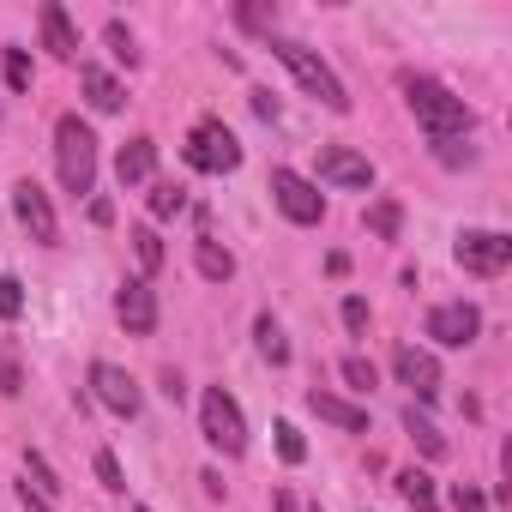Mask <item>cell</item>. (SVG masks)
Wrapping results in <instances>:
<instances>
[{"mask_svg":"<svg viewBox=\"0 0 512 512\" xmlns=\"http://www.w3.org/2000/svg\"><path fill=\"white\" fill-rule=\"evenodd\" d=\"M79 85H85V103H91L97 115H115V109L127 103L121 79H115V73H103V67H85V73H79Z\"/></svg>","mask_w":512,"mask_h":512,"instance_id":"cell-17","label":"cell"},{"mask_svg":"<svg viewBox=\"0 0 512 512\" xmlns=\"http://www.w3.org/2000/svg\"><path fill=\"white\" fill-rule=\"evenodd\" d=\"M253 115H266V121H278V97H272V91H253Z\"/></svg>","mask_w":512,"mask_h":512,"instance_id":"cell-37","label":"cell"},{"mask_svg":"<svg viewBox=\"0 0 512 512\" xmlns=\"http://www.w3.org/2000/svg\"><path fill=\"white\" fill-rule=\"evenodd\" d=\"M25 314V284L0 272V320H19Z\"/></svg>","mask_w":512,"mask_h":512,"instance_id":"cell-32","label":"cell"},{"mask_svg":"<svg viewBox=\"0 0 512 512\" xmlns=\"http://www.w3.org/2000/svg\"><path fill=\"white\" fill-rule=\"evenodd\" d=\"M272 506H278V512H302V506H296V494H290V488H278V494H272Z\"/></svg>","mask_w":512,"mask_h":512,"instance_id":"cell-39","label":"cell"},{"mask_svg":"<svg viewBox=\"0 0 512 512\" xmlns=\"http://www.w3.org/2000/svg\"><path fill=\"white\" fill-rule=\"evenodd\" d=\"M404 103H410V115L428 127V139H470V127H476L470 103H464V97H452L440 79L404 73Z\"/></svg>","mask_w":512,"mask_h":512,"instance_id":"cell-1","label":"cell"},{"mask_svg":"<svg viewBox=\"0 0 512 512\" xmlns=\"http://www.w3.org/2000/svg\"><path fill=\"white\" fill-rule=\"evenodd\" d=\"M115 320H121L133 338H151V332H157V296H151L145 278L121 284V296H115Z\"/></svg>","mask_w":512,"mask_h":512,"instance_id":"cell-12","label":"cell"},{"mask_svg":"<svg viewBox=\"0 0 512 512\" xmlns=\"http://www.w3.org/2000/svg\"><path fill=\"white\" fill-rule=\"evenodd\" d=\"M13 217L25 223V235H31L37 247H55V241H61L55 205H49V193H43L37 181H13Z\"/></svg>","mask_w":512,"mask_h":512,"instance_id":"cell-8","label":"cell"},{"mask_svg":"<svg viewBox=\"0 0 512 512\" xmlns=\"http://www.w3.org/2000/svg\"><path fill=\"white\" fill-rule=\"evenodd\" d=\"M199 434L223 452V458H235L241 446H247V422H241V404L223 392V386H211L205 398H199Z\"/></svg>","mask_w":512,"mask_h":512,"instance_id":"cell-4","label":"cell"},{"mask_svg":"<svg viewBox=\"0 0 512 512\" xmlns=\"http://www.w3.org/2000/svg\"><path fill=\"white\" fill-rule=\"evenodd\" d=\"M368 229H374L380 241H398V229H404V211H398V199H374V205H368Z\"/></svg>","mask_w":512,"mask_h":512,"instance_id":"cell-23","label":"cell"},{"mask_svg":"<svg viewBox=\"0 0 512 512\" xmlns=\"http://www.w3.org/2000/svg\"><path fill=\"white\" fill-rule=\"evenodd\" d=\"M434 157H440V163H446V169H458V163H470V157H476V151H470V145H464V139H434Z\"/></svg>","mask_w":512,"mask_h":512,"instance_id":"cell-34","label":"cell"},{"mask_svg":"<svg viewBox=\"0 0 512 512\" xmlns=\"http://www.w3.org/2000/svg\"><path fill=\"white\" fill-rule=\"evenodd\" d=\"M193 266H199L205 284H229V278H235V253L217 247L211 235H199V241H193Z\"/></svg>","mask_w":512,"mask_h":512,"instance_id":"cell-18","label":"cell"},{"mask_svg":"<svg viewBox=\"0 0 512 512\" xmlns=\"http://www.w3.org/2000/svg\"><path fill=\"white\" fill-rule=\"evenodd\" d=\"M25 482H37V494H43L49 506L61 500V476L49 470V458H43V452H25Z\"/></svg>","mask_w":512,"mask_h":512,"instance_id":"cell-24","label":"cell"},{"mask_svg":"<svg viewBox=\"0 0 512 512\" xmlns=\"http://www.w3.org/2000/svg\"><path fill=\"white\" fill-rule=\"evenodd\" d=\"M127 241H133V253H139V266H145V272H163V235H157L151 223H133Z\"/></svg>","mask_w":512,"mask_h":512,"instance_id":"cell-22","label":"cell"},{"mask_svg":"<svg viewBox=\"0 0 512 512\" xmlns=\"http://www.w3.org/2000/svg\"><path fill=\"white\" fill-rule=\"evenodd\" d=\"M368 320H374V314H368V302H362V296H344V326H350L356 338L368 332Z\"/></svg>","mask_w":512,"mask_h":512,"instance_id":"cell-35","label":"cell"},{"mask_svg":"<svg viewBox=\"0 0 512 512\" xmlns=\"http://www.w3.org/2000/svg\"><path fill=\"white\" fill-rule=\"evenodd\" d=\"M253 338H260V356H266L272 368H284V362H290V338H284V326H278L272 314L253 320Z\"/></svg>","mask_w":512,"mask_h":512,"instance_id":"cell-20","label":"cell"},{"mask_svg":"<svg viewBox=\"0 0 512 512\" xmlns=\"http://www.w3.org/2000/svg\"><path fill=\"white\" fill-rule=\"evenodd\" d=\"M392 374H398L416 398H434V392H440V362H434L428 350H416V344H404V350L392 356Z\"/></svg>","mask_w":512,"mask_h":512,"instance_id":"cell-13","label":"cell"},{"mask_svg":"<svg viewBox=\"0 0 512 512\" xmlns=\"http://www.w3.org/2000/svg\"><path fill=\"white\" fill-rule=\"evenodd\" d=\"M308 410L320 416V422H332V428H344V434H368V410L362 404H350V398H338V392H308Z\"/></svg>","mask_w":512,"mask_h":512,"instance_id":"cell-15","label":"cell"},{"mask_svg":"<svg viewBox=\"0 0 512 512\" xmlns=\"http://www.w3.org/2000/svg\"><path fill=\"white\" fill-rule=\"evenodd\" d=\"M19 500H25V512H55V506H49V500H43V494H37V488H31V482H25V488H19Z\"/></svg>","mask_w":512,"mask_h":512,"instance_id":"cell-38","label":"cell"},{"mask_svg":"<svg viewBox=\"0 0 512 512\" xmlns=\"http://www.w3.org/2000/svg\"><path fill=\"white\" fill-rule=\"evenodd\" d=\"M181 157H187L193 169H205V175H229V169L241 163V145H235V133H229L223 121H199V127L187 133Z\"/></svg>","mask_w":512,"mask_h":512,"instance_id":"cell-5","label":"cell"},{"mask_svg":"<svg viewBox=\"0 0 512 512\" xmlns=\"http://www.w3.org/2000/svg\"><path fill=\"white\" fill-rule=\"evenodd\" d=\"M428 338L446 344V350H464V344L482 338V314H476L470 302H440V308L428 314Z\"/></svg>","mask_w":512,"mask_h":512,"instance_id":"cell-9","label":"cell"},{"mask_svg":"<svg viewBox=\"0 0 512 512\" xmlns=\"http://www.w3.org/2000/svg\"><path fill=\"white\" fill-rule=\"evenodd\" d=\"M181 205H187V193L175 187V181H157L151 187V217L163 223V217H181Z\"/></svg>","mask_w":512,"mask_h":512,"instance_id":"cell-27","label":"cell"},{"mask_svg":"<svg viewBox=\"0 0 512 512\" xmlns=\"http://www.w3.org/2000/svg\"><path fill=\"white\" fill-rule=\"evenodd\" d=\"M103 43H109V55H115V61H127V67L139 61V49H133V31H127L121 19H109V25H103Z\"/></svg>","mask_w":512,"mask_h":512,"instance_id":"cell-30","label":"cell"},{"mask_svg":"<svg viewBox=\"0 0 512 512\" xmlns=\"http://www.w3.org/2000/svg\"><path fill=\"white\" fill-rule=\"evenodd\" d=\"M235 19H241V31H266V37H272V25H278V7H260V0H241V7H235Z\"/></svg>","mask_w":512,"mask_h":512,"instance_id":"cell-29","label":"cell"},{"mask_svg":"<svg viewBox=\"0 0 512 512\" xmlns=\"http://www.w3.org/2000/svg\"><path fill=\"white\" fill-rule=\"evenodd\" d=\"M272 55H278V61H284L290 73H296V85H302L308 97H320V103H326L332 115H350V91L338 85V73H332V67H326V61H320L314 49H302V43L278 37V43H272Z\"/></svg>","mask_w":512,"mask_h":512,"instance_id":"cell-3","label":"cell"},{"mask_svg":"<svg viewBox=\"0 0 512 512\" xmlns=\"http://www.w3.org/2000/svg\"><path fill=\"white\" fill-rule=\"evenodd\" d=\"M25 392V362H19V350L0 338V398H19Z\"/></svg>","mask_w":512,"mask_h":512,"instance_id":"cell-25","label":"cell"},{"mask_svg":"<svg viewBox=\"0 0 512 512\" xmlns=\"http://www.w3.org/2000/svg\"><path fill=\"white\" fill-rule=\"evenodd\" d=\"M272 434H278V452H284V464H302V458H308V440H302L290 422H278Z\"/></svg>","mask_w":512,"mask_h":512,"instance_id":"cell-33","label":"cell"},{"mask_svg":"<svg viewBox=\"0 0 512 512\" xmlns=\"http://www.w3.org/2000/svg\"><path fill=\"white\" fill-rule=\"evenodd\" d=\"M272 199H278V211L290 217V223H320L326 217V193L308 181V175H296V169H272Z\"/></svg>","mask_w":512,"mask_h":512,"instance_id":"cell-7","label":"cell"},{"mask_svg":"<svg viewBox=\"0 0 512 512\" xmlns=\"http://www.w3.org/2000/svg\"><path fill=\"white\" fill-rule=\"evenodd\" d=\"M338 374H344V386H350V392H374V380H380L368 356H344V362H338Z\"/></svg>","mask_w":512,"mask_h":512,"instance_id":"cell-28","label":"cell"},{"mask_svg":"<svg viewBox=\"0 0 512 512\" xmlns=\"http://www.w3.org/2000/svg\"><path fill=\"white\" fill-rule=\"evenodd\" d=\"M139 512H145V506H139Z\"/></svg>","mask_w":512,"mask_h":512,"instance_id":"cell-40","label":"cell"},{"mask_svg":"<svg viewBox=\"0 0 512 512\" xmlns=\"http://www.w3.org/2000/svg\"><path fill=\"white\" fill-rule=\"evenodd\" d=\"M404 434H410V440H416V446H422L428 458H446V440H440V428H434V422H428V416H422L416 404L404 410Z\"/></svg>","mask_w":512,"mask_h":512,"instance_id":"cell-21","label":"cell"},{"mask_svg":"<svg viewBox=\"0 0 512 512\" xmlns=\"http://www.w3.org/2000/svg\"><path fill=\"white\" fill-rule=\"evenodd\" d=\"M320 181H332V187H374V163L362 157V151H350V145H326L320 151Z\"/></svg>","mask_w":512,"mask_h":512,"instance_id":"cell-11","label":"cell"},{"mask_svg":"<svg viewBox=\"0 0 512 512\" xmlns=\"http://www.w3.org/2000/svg\"><path fill=\"white\" fill-rule=\"evenodd\" d=\"M55 163H61V187L67 193H91L97 187V133L79 121V115H61L55 121Z\"/></svg>","mask_w":512,"mask_h":512,"instance_id":"cell-2","label":"cell"},{"mask_svg":"<svg viewBox=\"0 0 512 512\" xmlns=\"http://www.w3.org/2000/svg\"><path fill=\"white\" fill-rule=\"evenodd\" d=\"M115 175H121V187H139V181H151L157 175V139H127L121 145V157H115Z\"/></svg>","mask_w":512,"mask_h":512,"instance_id":"cell-16","label":"cell"},{"mask_svg":"<svg viewBox=\"0 0 512 512\" xmlns=\"http://www.w3.org/2000/svg\"><path fill=\"white\" fill-rule=\"evenodd\" d=\"M452 253H458V266H464V272H476V278H500V272L512 266V235H500V229H464Z\"/></svg>","mask_w":512,"mask_h":512,"instance_id":"cell-6","label":"cell"},{"mask_svg":"<svg viewBox=\"0 0 512 512\" xmlns=\"http://www.w3.org/2000/svg\"><path fill=\"white\" fill-rule=\"evenodd\" d=\"M91 392H97V404L103 410H115V416H139V380L127 374V368H115V362H91Z\"/></svg>","mask_w":512,"mask_h":512,"instance_id":"cell-10","label":"cell"},{"mask_svg":"<svg viewBox=\"0 0 512 512\" xmlns=\"http://www.w3.org/2000/svg\"><path fill=\"white\" fill-rule=\"evenodd\" d=\"M452 506H458V512H488L482 488H470V482H458V488H452Z\"/></svg>","mask_w":512,"mask_h":512,"instance_id":"cell-36","label":"cell"},{"mask_svg":"<svg viewBox=\"0 0 512 512\" xmlns=\"http://www.w3.org/2000/svg\"><path fill=\"white\" fill-rule=\"evenodd\" d=\"M37 25H43V49H49L55 61H79V31H73V19H67L61 0H43Z\"/></svg>","mask_w":512,"mask_h":512,"instance_id":"cell-14","label":"cell"},{"mask_svg":"<svg viewBox=\"0 0 512 512\" xmlns=\"http://www.w3.org/2000/svg\"><path fill=\"white\" fill-rule=\"evenodd\" d=\"M91 470H97V482H103V488H109V494H121V488H127V476H121V458H115V452H109V446H103V452H97V458H91Z\"/></svg>","mask_w":512,"mask_h":512,"instance_id":"cell-31","label":"cell"},{"mask_svg":"<svg viewBox=\"0 0 512 512\" xmlns=\"http://www.w3.org/2000/svg\"><path fill=\"white\" fill-rule=\"evenodd\" d=\"M398 494H404L416 512H440V494H434V476H428V470H398Z\"/></svg>","mask_w":512,"mask_h":512,"instance_id":"cell-19","label":"cell"},{"mask_svg":"<svg viewBox=\"0 0 512 512\" xmlns=\"http://www.w3.org/2000/svg\"><path fill=\"white\" fill-rule=\"evenodd\" d=\"M0 79H7L13 91H31V79H37L31 55H25V49H7V55H0Z\"/></svg>","mask_w":512,"mask_h":512,"instance_id":"cell-26","label":"cell"}]
</instances>
